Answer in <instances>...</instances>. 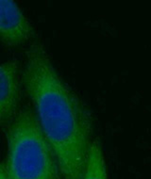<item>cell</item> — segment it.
<instances>
[{
    "instance_id": "7a4b0ae2",
    "label": "cell",
    "mask_w": 151,
    "mask_h": 179,
    "mask_svg": "<svg viewBox=\"0 0 151 179\" xmlns=\"http://www.w3.org/2000/svg\"><path fill=\"white\" fill-rule=\"evenodd\" d=\"M5 168L9 179H62L55 154L29 109L19 110L8 125Z\"/></svg>"
},
{
    "instance_id": "3957f363",
    "label": "cell",
    "mask_w": 151,
    "mask_h": 179,
    "mask_svg": "<svg viewBox=\"0 0 151 179\" xmlns=\"http://www.w3.org/2000/svg\"><path fill=\"white\" fill-rule=\"evenodd\" d=\"M33 26L20 6L12 0H0V42L9 47L28 43Z\"/></svg>"
},
{
    "instance_id": "5b68a950",
    "label": "cell",
    "mask_w": 151,
    "mask_h": 179,
    "mask_svg": "<svg viewBox=\"0 0 151 179\" xmlns=\"http://www.w3.org/2000/svg\"><path fill=\"white\" fill-rule=\"evenodd\" d=\"M81 179H108L104 154L97 140H94L90 146Z\"/></svg>"
},
{
    "instance_id": "6da1fadb",
    "label": "cell",
    "mask_w": 151,
    "mask_h": 179,
    "mask_svg": "<svg viewBox=\"0 0 151 179\" xmlns=\"http://www.w3.org/2000/svg\"><path fill=\"white\" fill-rule=\"evenodd\" d=\"M22 80L62 179H81L94 141L92 115L38 41L30 43L26 52Z\"/></svg>"
},
{
    "instance_id": "8992f818",
    "label": "cell",
    "mask_w": 151,
    "mask_h": 179,
    "mask_svg": "<svg viewBox=\"0 0 151 179\" xmlns=\"http://www.w3.org/2000/svg\"><path fill=\"white\" fill-rule=\"evenodd\" d=\"M0 179H9L8 175H7V171L4 165L0 164Z\"/></svg>"
},
{
    "instance_id": "277c9868",
    "label": "cell",
    "mask_w": 151,
    "mask_h": 179,
    "mask_svg": "<svg viewBox=\"0 0 151 179\" xmlns=\"http://www.w3.org/2000/svg\"><path fill=\"white\" fill-rule=\"evenodd\" d=\"M21 80L16 61L0 63V125H9L19 112Z\"/></svg>"
}]
</instances>
